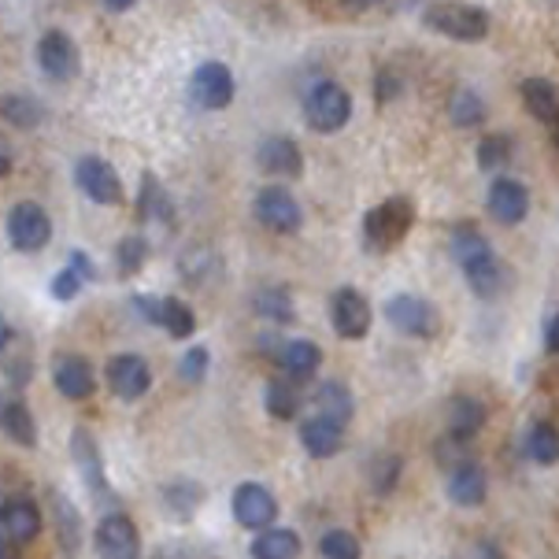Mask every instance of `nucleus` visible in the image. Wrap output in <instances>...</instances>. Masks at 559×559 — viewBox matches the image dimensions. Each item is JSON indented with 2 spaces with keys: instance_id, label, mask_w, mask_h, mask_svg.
<instances>
[{
  "instance_id": "14",
  "label": "nucleus",
  "mask_w": 559,
  "mask_h": 559,
  "mask_svg": "<svg viewBox=\"0 0 559 559\" xmlns=\"http://www.w3.org/2000/svg\"><path fill=\"white\" fill-rule=\"evenodd\" d=\"M104 382H108V390L116 393L119 401L134 404L153 390V371H148V364L138 353H119L104 367Z\"/></svg>"
},
{
  "instance_id": "23",
  "label": "nucleus",
  "mask_w": 559,
  "mask_h": 559,
  "mask_svg": "<svg viewBox=\"0 0 559 559\" xmlns=\"http://www.w3.org/2000/svg\"><path fill=\"white\" fill-rule=\"evenodd\" d=\"M444 492H449V500L456 508H481L489 497V475L486 467H481L478 460L463 463V467H456L449 475V486H444Z\"/></svg>"
},
{
  "instance_id": "30",
  "label": "nucleus",
  "mask_w": 559,
  "mask_h": 559,
  "mask_svg": "<svg viewBox=\"0 0 559 559\" xmlns=\"http://www.w3.org/2000/svg\"><path fill=\"white\" fill-rule=\"evenodd\" d=\"M159 500H164V511L175 523H189L204 504V486H197V481H189V478H175L159 489Z\"/></svg>"
},
{
  "instance_id": "54",
  "label": "nucleus",
  "mask_w": 559,
  "mask_h": 559,
  "mask_svg": "<svg viewBox=\"0 0 559 559\" xmlns=\"http://www.w3.org/2000/svg\"><path fill=\"white\" fill-rule=\"evenodd\" d=\"M537 8H548V12H559V0H534Z\"/></svg>"
},
{
  "instance_id": "55",
  "label": "nucleus",
  "mask_w": 559,
  "mask_h": 559,
  "mask_svg": "<svg viewBox=\"0 0 559 559\" xmlns=\"http://www.w3.org/2000/svg\"><path fill=\"white\" fill-rule=\"evenodd\" d=\"M552 141H556V148H559V122H556V138Z\"/></svg>"
},
{
  "instance_id": "48",
  "label": "nucleus",
  "mask_w": 559,
  "mask_h": 559,
  "mask_svg": "<svg viewBox=\"0 0 559 559\" xmlns=\"http://www.w3.org/2000/svg\"><path fill=\"white\" fill-rule=\"evenodd\" d=\"M471 559H504V548H500L497 542H489V537H481V542L475 545V552H471Z\"/></svg>"
},
{
  "instance_id": "2",
  "label": "nucleus",
  "mask_w": 559,
  "mask_h": 559,
  "mask_svg": "<svg viewBox=\"0 0 559 559\" xmlns=\"http://www.w3.org/2000/svg\"><path fill=\"white\" fill-rule=\"evenodd\" d=\"M423 26L430 34L449 37V41L478 45V41H486L492 31V15L486 8L467 4V0H430V4L423 8Z\"/></svg>"
},
{
  "instance_id": "6",
  "label": "nucleus",
  "mask_w": 559,
  "mask_h": 559,
  "mask_svg": "<svg viewBox=\"0 0 559 559\" xmlns=\"http://www.w3.org/2000/svg\"><path fill=\"white\" fill-rule=\"evenodd\" d=\"M252 212H255V219H260V226H267L278 238H293V234L305 230V207H300L297 197L278 182L263 186L260 193H255Z\"/></svg>"
},
{
  "instance_id": "51",
  "label": "nucleus",
  "mask_w": 559,
  "mask_h": 559,
  "mask_svg": "<svg viewBox=\"0 0 559 559\" xmlns=\"http://www.w3.org/2000/svg\"><path fill=\"white\" fill-rule=\"evenodd\" d=\"M12 167H15V156H12V145H8V141H4V145H0V175H12Z\"/></svg>"
},
{
  "instance_id": "43",
  "label": "nucleus",
  "mask_w": 559,
  "mask_h": 559,
  "mask_svg": "<svg viewBox=\"0 0 559 559\" xmlns=\"http://www.w3.org/2000/svg\"><path fill=\"white\" fill-rule=\"evenodd\" d=\"M471 449H475V441L456 438V433H444V438H438V444H433V460H438L441 471H449V475H452L456 467L475 460V456H471Z\"/></svg>"
},
{
  "instance_id": "25",
  "label": "nucleus",
  "mask_w": 559,
  "mask_h": 559,
  "mask_svg": "<svg viewBox=\"0 0 559 559\" xmlns=\"http://www.w3.org/2000/svg\"><path fill=\"white\" fill-rule=\"evenodd\" d=\"M311 404H316V415H322V419H330L337 426H348L356 415V396L345 382H337V378L319 382L316 393H311Z\"/></svg>"
},
{
  "instance_id": "1",
  "label": "nucleus",
  "mask_w": 559,
  "mask_h": 559,
  "mask_svg": "<svg viewBox=\"0 0 559 559\" xmlns=\"http://www.w3.org/2000/svg\"><path fill=\"white\" fill-rule=\"evenodd\" d=\"M449 252H452V260H456L460 274L467 278V286L475 289V297L497 300L508 293L511 286L508 263L492 252V245L486 241V234H481L478 226H456L449 238Z\"/></svg>"
},
{
  "instance_id": "5",
  "label": "nucleus",
  "mask_w": 559,
  "mask_h": 559,
  "mask_svg": "<svg viewBox=\"0 0 559 559\" xmlns=\"http://www.w3.org/2000/svg\"><path fill=\"white\" fill-rule=\"evenodd\" d=\"M382 316L396 334H407V337L430 341V337H438V330H441V311L426 297H419V293H393L382 305Z\"/></svg>"
},
{
  "instance_id": "9",
  "label": "nucleus",
  "mask_w": 559,
  "mask_h": 559,
  "mask_svg": "<svg viewBox=\"0 0 559 559\" xmlns=\"http://www.w3.org/2000/svg\"><path fill=\"white\" fill-rule=\"evenodd\" d=\"M37 68L49 82H74L82 71V52L68 31H45L37 37Z\"/></svg>"
},
{
  "instance_id": "42",
  "label": "nucleus",
  "mask_w": 559,
  "mask_h": 559,
  "mask_svg": "<svg viewBox=\"0 0 559 559\" xmlns=\"http://www.w3.org/2000/svg\"><path fill=\"white\" fill-rule=\"evenodd\" d=\"M511 153H515V145H511V134H489L478 141V167L486 170V175H497L511 164Z\"/></svg>"
},
{
  "instance_id": "37",
  "label": "nucleus",
  "mask_w": 559,
  "mask_h": 559,
  "mask_svg": "<svg viewBox=\"0 0 559 559\" xmlns=\"http://www.w3.org/2000/svg\"><path fill=\"white\" fill-rule=\"evenodd\" d=\"M0 116L12 130H37L45 122V104L34 93H8Z\"/></svg>"
},
{
  "instance_id": "15",
  "label": "nucleus",
  "mask_w": 559,
  "mask_h": 559,
  "mask_svg": "<svg viewBox=\"0 0 559 559\" xmlns=\"http://www.w3.org/2000/svg\"><path fill=\"white\" fill-rule=\"evenodd\" d=\"M230 504H234V519H238L245 530H252V534L271 530L274 519H278V500H274V492L267 486H260V481H241V486L234 489Z\"/></svg>"
},
{
  "instance_id": "33",
  "label": "nucleus",
  "mask_w": 559,
  "mask_h": 559,
  "mask_svg": "<svg viewBox=\"0 0 559 559\" xmlns=\"http://www.w3.org/2000/svg\"><path fill=\"white\" fill-rule=\"evenodd\" d=\"M489 108L486 100H481V93L475 90V85H456L449 97V119L456 130H478L481 122H486Z\"/></svg>"
},
{
  "instance_id": "19",
  "label": "nucleus",
  "mask_w": 559,
  "mask_h": 559,
  "mask_svg": "<svg viewBox=\"0 0 559 559\" xmlns=\"http://www.w3.org/2000/svg\"><path fill=\"white\" fill-rule=\"evenodd\" d=\"M263 348H271V359L278 364V371L286 374V378H311L319 371V345L316 341H308V337H289V341H263Z\"/></svg>"
},
{
  "instance_id": "47",
  "label": "nucleus",
  "mask_w": 559,
  "mask_h": 559,
  "mask_svg": "<svg viewBox=\"0 0 559 559\" xmlns=\"http://www.w3.org/2000/svg\"><path fill=\"white\" fill-rule=\"evenodd\" d=\"M130 308H134L138 316L148 322V326H159V308H164V297H145V293H134V297H130Z\"/></svg>"
},
{
  "instance_id": "46",
  "label": "nucleus",
  "mask_w": 559,
  "mask_h": 559,
  "mask_svg": "<svg viewBox=\"0 0 559 559\" xmlns=\"http://www.w3.org/2000/svg\"><path fill=\"white\" fill-rule=\"evenodd\" d=\"M404 93V79H401V71H393V68H378L374 74V100L378 104H390L396 100Z\"/></svg>"
},
{
  "instance_id": "26",
  "label": "nucleus",
  "mask_w": 559,
  "mask_h": 559,
  "mask_svg": "<svg viewBox=\"0 0 559 559\" xmlns=\"http://www.w3.org/2000/svg\"><path fill=\"white\" fill-rule=\"evenodd\" d=\"M300 444L311 460H334L345 444V426L322 419V415H311V419L300 423Z\"/></svg>"
},
{
  "instance_id": "20",
  "label": "nucleus",
  "mask_w": 559,
  "mask_h": 559,
  "mask_svg": "<svg viewBox=\"0 0 559 559\" xmlns=\"http://www.w3.org/2000/svg\"><path fill=\"white\" fill-rule=\"evenodd\" d=\"M71 460L79 467V475L85 481V489L93 497H108V478H104V456H100V444L93 438L85 426H74L71 430Z\"/></svg>"
},
{
  "instance_id": "45",
  "label": "nucleus",
  "mask_w": 559,
  "mask_h": 559,
  "mask_svg": "<svg viewBox=\"0 0 559 559\" xmlns=\"http://www.w3.org/2000/svg\"><path fill=\"white\" fill-rule=\"evenodd\" d=\"M207 367H212V353H207L204 345H193V348H186L182 359H178V378H182L186 385H197L207 378Z\"/></svg>"
},
{
  "instance_id": "16",
  "label": "nucleus",
  "mask_w": 559,
  "mask_h": 559,
  "mask_svg": "<svg viewBox=\"0 0 559 559\" xmlns=\"http://www.w3.org/2000/svg\"><path fill=\"white\" fill-rule=\"evenodd\" d=\"M93 548H97L100 559H141V537L134 519L122 515V511L104 515L97 534H93Z\"/></svg>"
},
{
  "instance_id": "39",
  "label": "nucleus",
  "mask_w": 559,
  "mask_h": 559,
  "mask_svg": "<svg viewBox=\"0 0 559 559\" xmlns=\"http://www.w3.org/2000/svg\"><path fill=\"white\" fill-rule=\"evenodd\" d=\"M404 475V460L396 452H378V456L367 463V481H371L374 497H390V492L401 486Z\"/></svg>"
},
{
  "instance_id": "22",
  "label": "nucleus",
  "mask_w": 559,
  "mask_h": 559,
  "mask_svg": "<svg viewBox=\"0 0 559 559\" xmlns=\"http://www.w3.org/2000/svg\"><path fill=\"white\" fill-rule=\"evenodd\" d=\"M90 282H97V267H93V255L82 252V249H71L68 252V263H63V267L52 274L49 293H52V300L68 305V300L79 297L82 286H90Z\"/></svg>"
},
{
  "instance_id": "28",
  "label": "nucleus",
  "mask_w": 559,
  "mask_h": 559,
  "mask_svg": "<svg viewBox=\"0 0 559 559\" xmlns=\"http://www.w3.org/2000/svg\"><path fill=\"white\" fill-rule=\"evenodd\" d=\"M444 419H449V433H456V438H467L475 441L481 433V426H486V404L478 401V396L471 393H456L449 401V412H444Z\"/></svg>"
},
{
  "instance_id": "17",
  "label": "nucleus",
  "mask_w": 559,
  "mask_h": 559,
  "mask_svg": "<svg viewBox=\"0 0 559 559\" xmlns=\"http://www.w3.org/2000/svg\"><path fill=\"white\" fill-rule=\"evenodd\" d=\"M255 164H260L263 175L271 178H300L305 175V153L289 134H267L255 145Z\"/></svg>"
},
{
  "instance_id": "34",
  "label": "nucleus",
  "mask_w": 559,
  "mask_h": 559,
  "mask_svg": "<svg viewBox=\"0 0 559 559\" xmlns=\"http://www.w3.org/2000/svg\"><path fill=\"white\" fill-rule=\"evenodd\" d=\"M252 311L260 316L263 322H297V305H293V293L286 286H260L252 297Z\"/></svg>"
},
{
  "instance_id": "29",
  "label": "nucleus",
  "mask_w": 559,
  "mask_h": 559,
  "mask_svg": "<svg viewBox=\"0 0 559 559\" xmlns=\"http://www.w3.org/2000/svg\"><path fill=\"white\" fill-rule=\"evenodd\" d=\"M300 552H305V542H300V534L289 526L263 530V534H255L249 545L252 559H300Z\"/></svg>"
},
{
  "instance_id": "8",
  "label": "nucleus",
  "mask_w": 559,
  "mask_h": 559,
  "mask_svg": "<svg viewBox=\"0 0 559 559\" xmlns=\"http://www.w3.org/2000/svg\"><path fill=\"white\" fill-rule=\"evenodd\" d=\"M8 241H12L15 252H41L52 238V219L37 201H19L8 212Z\"/></svg>"
},
{
  "instance_id": "13",
  "label": "nucleus",
  "mask_w": 559,
  "mask_h": 559,
  "mask_svg": "<svg viewBox=\"0 0 559 559\" xmlns=\"http://www.w3.org/2000/svg\"><path fill=\"white\" fill-rule=\"evenodd\" d=\"M45 504H49L52 519V537L63 559H79L82 556V511L74 508V500L63 489H45Z\"/></svg>"
},
{
  "instance_id": "35",
  "label": "nucleus",
  "mask_w": 559,
  "mask_h": 559,
  "mask_svg": "<svg viewBox=\"0 0 559 559\" xmlns=\"http://www.w3.org/2000/svg\"><path fill=\"white\" fill-rule=\"evenodd\" d=\"M523 456L530 463H537V467H552V463H559V430H556V423L537 419L534 426H530L526 438H523Z\"/></svg>"
},
{
  "instance_id": "50",
  "label": "nucleus",
  "mask_w": 559,
  "mask_h": 559,
  "mask_svg": "<svg viewBox=\"0 0 559 559\" xmlns=\"http://www.w3.org/2000/svg\"><path fill=\"white\" fill-rule=\"evenodd\" d=\"M545 348H548L552 356H559V311L545 322Z\"/></svg>"
},
{
  "instance_id": "3",
  "label": "nucleus",
  "mask_w": 559,
  "mask_h": 559,
  "mask_svg": "<svg viewBox=\"0 0 559 559\" xmlns=\"http://www.w3.org/2000/svg\"><path fill=\"white\" fill-rule=\"evenodd\" d=\"M415 226V201L404 193L385 197L364 215V249L367 252H393Z\"/></svg>"
},
{
  "instance_id": "31",
  "label": "nucleus",
  "mask_w": 559,
  "mask_h": 559,
  "mask_svg": "<svg viewBox=\"0 0 559 559\" xmlns=\"http://www.w3.org/2000/svg\"><path fill=\"white\" fill-rule=\"evenodd\" d=\"M519 97H523L526 111L537 122H559V85L534 74V79H523L519 85Z\"/></svg>"
},
{
  "instance_id": "38",
  "label": "nucleus",
  "mask_w": 559,
  "mask_h": 559,
  "mask_svg": "<svg viewBox=\"0 0 559 559\" xmlns=\"http://www.w3.org/2000/svg\"><path fill=\"white\" fill-rule=\"evenodd\" d=\"M178 271H182V278L189 286H204L207 274L223 271V260H219V252L207 249V245H189V249L178 255Z\"/></svg>"
},
{
  "instance_id": "4",
  "label": "nucleus",
  "mask_w": 559,
  "mask_h": 559,
  "mask_svg": "<svg viewBox=\"0 0 559 559\" xmlns=\"http://www.w3.org/2000/svg\"><path fill=\"white\" fill-rule=\"evenodd\" d=\"M348 116H353V97H348L345 85L334 79H319L308 85L305 122L316 134H337V130L348 127Z\"/></svg>"
},
{
  "instance_id": "52",
  "label": "nucleus",
  "mask_w": 559,
  "mask_h": 559,
  "mask_svg": "<svg viewBox=\"0 0 559 559\" xmlns=\"http://www.w3.org/2000/svg\"><path fill=\"white\" fill-rule=\"evenodd\" d=\"M341 8H348V12H367V8L382 4V0H337Z\"/></svg>"
},
{
  "instance_id": "32",
  "label": "nucleus",
  "mask_w": 559,
  "mask_h": 559,
  "mask_svg": "<svg viewBox=\"0 0 559 559\" xmlns=\"http://www.w3.org/2000/svg\"><path fill=\"white\" fill-rule=\"evenodd\" d=\"M0 423H4V438L19 444V449H37V419L23 401L8 396L0 407Z\"/></svg>"
},
{
  "instance_id": "24",
  "label": "nucleus",
  "mask_w": 559,
  "mask_h": 559,
  "mask_svg": "<svg viewBox=\"0 0 559 559\" xmlns=\"http://www.w3.org/2000/svg\"><path fill=\"white\" fill-rule=\"evenodd\" d=\"M300 407H305V393H300L297 378L278 374L263 385V412H267L274 423H293L300 415Z\"/></svg>"
},
{
  "instance_id": "18",
  "label": "nucleus",
  "mask_w": 559,
  "mask_h": 559,
  "mask_svg": "<svg viewBox=\"0 0 559 559\" xmlns=\"http://www.w3.org/2000/svg\"><path fill=\"white\" fill-rule=\"evenodd\" d=\"M486 207L489 215L497 219L500 226H519L530 215V193L519 178H492L489 182V193H486Z\"/></svg>"
},
{
  "instance_id": "49",
  "label": "nucleus",
  "mask_w": 559,
  "mask_h": 559,
  "mask_svg": "<svg viewBox=\"0 0 559 559\" xmlns=\"http://www.w3.org/2000/svg\"><path fill=\"white\" fill-rule=\"evenodd\" d=\"M156 559H201V552H193V548H186V545H164L156 552Z\"/></svg>"
},
{
  "instance_id": "53",
  "label": "nucleus",
  "mask_w": 559,
  "mask_h": 559,
  "mask_svg": "<svg viewBox=\"0 0 559 559\" xmlns=\"http://www.w3.org/2000/svg\"><path fill=\"white\" fill-rule=\"evenodd\" d=\"M104 8H108V12H130V8H134V0H100Z\"/></svg>"
},
{
  "instance_id": "44",
  "label": "nucleus",
  "mask_w": 559,
  "mask_h": 559,
  "mask_svg": "<svg viewBox=\"0 0 559 559\" xmlns=\"http://www.w3.org/2000/svg\"><path fill=\"white\" fill-rule=\"evenodd\" d=\"M319 552L322 559H364V545L348 530H326L319 537Z\"/></svg>"
},
{
  "instance_id": "11",
  "label": "nucleus",
  "mask_w": 559,
  "mask_h": 559,
  "mask_svg": "<svg viewBox=\"0 0 559 559\" xmlns=\"http://www.w3.org/2000/svg\"><path fill=\"white\" fill-rule=\"evenodd\" d=\"M74 186L100 207H116V204H122V197H127L122 193L119 170L100 156H82L79 164H74Z\"/></svg>"
},
{
  "instance_id": "12",
  "label": "nucleus",
  "mask_w": 559,
  "mask_h": 559,
  "mask_svg": "<svg viewBox=\"0 0 559 559\" xmlns=\"http://www.w3.org/2000/svg\"><path fill=\"white\" fill-rule=\"evenodd\" d=\"M41 534V508L26 492H8L4 504H0V537L12 542L15 548L31 545Z\"/></svg>"
},
{
  "instance_id": "10",
  "label": "nucleus",
  "mask_w": 559,
  "mask_h": 559,
  "mask_svg": "<svg viewBox=\"0 0 559 559\" xmlns=\"http://www.w3.org/2000/svg\"><path fill=\"white\" fill-rule=\"evenodd\" d=\"M330 322H334V334L341 341H364L371 334L374 308L359 289L341 286L334 297H330Z\"/></svg>"
},
{
  "instance_id": "27",
  "label": "nucleus",
  "mask_w": 559,
  "mask_h": 559,
  "mask_svg": "<svg viewBox=\"0 0 559 559\" xmlns=\"http://www.w3.org/2000/svg\"><path fill=\"white\" fill-rule=\"evenodd\" d=\"M138 223H159L170 226L175 223V204H170V193L159 186V178L153 170L141 175V189H138Z\"/></svg>"
},
{
  "instance_id": "41",
  "label": "nucleus",
  "mask_w": 559,
  "mask_h": 559,
  "mask_svg": "<svg viewBox=\"0 0 559 559\" xmlns=\"http://www.w3.org/2000/svg\"><path fill=\"white\" fill-rule=\"evenodd\" d=\"M145 263H148L145 234H127V238L116 245V271H119V278H134V274H141Z\"/></svg>"
},
{
  "instance_id": "7",
  "label": "nucleus",
  "mask_w": 559,
  "mask_h": 559,
  "mask_svg": "<svg viewBox=\"0 0 559 559\" xmlns=\"http://www.w3.org/2000/svg\"><path fill=\"white\" fill-rule=\"evenodd\" d=\"M234 93H238V85H234V71L219 60L197 63L193 74H189V97H193L197 108H204V111L230 108Z\"/></svg>"
},
{
  "instance_id": "40",
  "label": "nucleus",
  "mask_w": 559,
  "mask_h": 559,
  "mask_svg": "<svg viewBox=\"0 0 559 559\" xmlns=\"http://www.w3.org/2000/svg\"><path fill=\"white\" fill-rule=\"evenodd\" d=\"M159 330H167L175 341H186L197 334V316L186 300L178 297H164V308H159Z\"/></svg>"
},
{
  "instance_id": "36",
  "label": "nucleus",
  "mask_w": 559,
  "mask_h": 559,
  "mask_svg": "<svg viewBox=\"0 0 559 559\" xmlns=\"http://www.w3.org/2000/svg\"><path fill=\"white\" fill-rule=\"evenodd\" d=\"M0 341H4V385H8V390L31 385L34 359H31V353L15 348V326H12V322H4V330H0Z\"/></svg>"
},
{
  "instance_id": "21",
  "label": "nucleus",
  "mask_w": 559,
  "mask_h": 559,
  "mask_svg": "<svg viewBox=\"0 0 559 559\" xmlns=\"http://www.w3.org/2000/svg\"><path fill=\"white\" fill-rule=\"evenodd\" d=\"M52 385H56V393L68 396V401H90V396L97 393V371H93L90 359L63 353L52 367Z\"/></svg>"
}]
</instances>
